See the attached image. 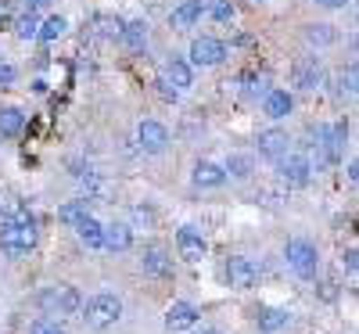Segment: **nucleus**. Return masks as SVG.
I'll return each mask as SVG.
<instances>
[{"label":"nucleus","instance_id":"f257e3e1","mask_svg":"<svg viewBox=\"0 0 359 334\" xmlns=\"http://www.w3.org/2000/svg\"><path fill=\"white\" fill-rule=\"evenodd\" d=\"M40 241V230H36V216L29 208L15 212V216L0 227V252H4L8 259H22L36 248Z\"/></svg>","mask_w":359,"mask_h":334},{"label":"nucleus","instance_id":"f03ea898","mask_svg":"<svg viewBox=\"0 0 359 334\" xmlns=\"http://www.w3.org/2000/svg\"><path fill=\"white\" fill-rule=\"evenodd\" d=\"M79 313H83V323L90 330H104V327H111L118 316H123V298L111 295V291H97V295H90L83 302Z\"/></svg>","mask_w":359,"mask_h":334},{"label":"nucleus","instance_id":"7ed1b4c3","mask_svg":"<svg viewBox=\"0 0 359 334\" xmlns=\"http://www.w3.org/2000/svg\"><path fill=\"white\" fill-rule=\"evenodd\" d=\"M36 306H40L47 316H72V313H79L83 298H79V291L69 288V284H50V288H43V291L36 295Z\"/></svg>","mask_w":359,"mask_h":334},{"label":"nucleus","instance_id":"20e7f679","mask_svg":"<svg viewBox=\"0 0 359 334\" xmlns=\"http://www.w3.org/2000/svg\"><path fill=\"white\" fill-rule=\"evenodd\" d=\"M284 259L294 269V277H302V281H313L316 269H320V252H316L313 241H306V237H291L287 248H284Z\"/></svg>","mask_w":359,"mask_h":334},{"label":"nucleus","instance_id":"39448f33","mask_svg":"<svg viewBox=\"0 0 359 334\" xmlns=\"http://www.w3.org/2000/svg\"><path fill=\"white\" fill-rule=\"evenodd\" d=\"M277 176L287 187H306L309 176H313V166H309L306 155H298V151H284V155L277 159Z\"/></svg>","mask_w":359,"mask_h":334},{"label":"nucleus","instance_id":"423d86ee","mask_svg":"<svg viewBox=\"0 0 359 334\" xmlns=\"http://www.w3.org/2000/svg\"><path fill=\"white\" fill-rule=\"evenodd\" d=\"M223 58H226V44H223V40L198 36V40L191 44V65L212 69V65H223Z\"/></svg>","mask_w":359,"mask_h":334},{"label":"nucleus","instance_id":"0eeeda50","mask_svg":"<svg viewBox=\"0 0 359 334\" xmlns=\"http://www.w3.org/2000/svg\"><path fill=\"white\" fill-rule=\"evenodd\" d=\"M226 281H230L233 291H248V288H255V281H259V269H255V262L245 259V255H230V259H226Z\"/></svg>","mask_w":359,"mask_h":334},{"label":"nucleus","instance_id":"6e6552de","mask_svg":"<svg viewBox=\"0 0 359 334\" xmlns=\"http://www.w3.org/2000/svg\"><path fill=\"white\" fill-rule=\"evenodd\" d=\"M137 140H140V147L147 151V155H162V151L169 147V130L162 123H155V119H144V123L137 126Z\"/></svg>","mask_w":359,"mask_h":334},{"label":"nucleus","instance_id":"1a4fd4ad","mask_svg":"<svg viewBox=\"0 0 359 334\" xmlns=\"http://www.w3.org/2000/svg\"><path fill=\"white\" fill-rule=\"evenodd\" d=\"M176 248H180V259H187V262H201L205 252H208L205 237L194 227H180L176 230Z\"/></svg>","mask_w":359,"mask_h":334},{"label":"nucleus","instance_id":"9d476101","mask_svg":"<svg viewBox=\"0 0 359 334\" xmlns=\"http://www.w3.org/2000/svg\"><path fill=\"white\" fill-rule=\"evenodd\" d=\"M140 266H144L147 277H158V281L172 277V259H169V252L162 245H147L144 255H140Z\"/></svg>","mask_w":359,"mask_h":334},{"label":"nucleus","instance_id":"9b49d317","mask_svg":"<svg viewBox=\"0 0 359 334\" xmlns=\"http://www.w3.org/2000/svg\"><path fill=\"white\" fill-rule=\"evenodd\" d=\"M291 79L298 90H316L323 83V65H320V58H298L294 69H291Z\"/></svg>","mask_w":359,"mask_h":334},{"label":"nucleus","instance_id":"f8f14e48","mask_svg":"<svg viewBox=\"0 0 359 334\" xmlns=\"http://www.w3.org/2000/svg\"><path fill=\"white\" fill-rule=\"evenodd\" d=\"M194 323H198V306H191V302H172L165 313V330L180 334V330H191Z\"/></svg>","mask_w":359,"mask_h":334},{"label":"nucleus","instance_id":"ddd939ff","mask_svg":"<svg viewBox=\"0 0 359 334\" xmlns=\"http://www.w3.org/2000/svg\"><path fill=\"white\" fill-rule=\"evenodd\" d=\"M287 144H291L287 130H280V126L262 130V133H259V155H262V159H269V162H277V159L284 155V151H287Z\"/></svg>","mask_w":359,"mask_h":334},{"label":"nucleus","instance_id":"4468645a","mask_svg":"<svg viewBox=\"0 0 359 334\" xmlns=\"http://www.w3.org/2000/svg\"><path fill=\"white\" fill-rule=\"evenodd\" d=\"M133 245V230L126 227V223H108L104 230H101V248H108V252H126Z\"/></svg>","mask_w":359,"mask_h":334},{"label":"nucleus","instance_id":"2eb2a0df","mask_svg":"<svg viewBox=\"0 0 359 334\" xmlns=\"http://www.w3.org/2000/svg\"><path fill=\"white\" fill-rule=\"evenodd\" d=\"M165 79H169L176 90H191V86H194V69H191V62H184V58H169Z\"/></svg>","mask_w":359,"mask_h":334},{"label":"nucleus","instance_id":"dca6fc26","mask_svg":"<svg viewBox=\"0 0 359 334\" xmlns=\"http://www.w3.org/2000/svg\"><path fill=\"white\" fill-rule=\"evenodd\" d=\"M291 108H294V98L287 94V90H269V94L262 98V112L269 119H284V115H291Z\"/></svg>","mask_w":359,"mask_h":334},{"label":"nucleus","instance_id":"f3484780","mask_svg":"<svg viewBox=\"0 0 359 334\" xmlns=\"http://www.w3.org/2000/svg\"><path fill=\"white\" fill-rule=\"evenodd\" d=\"M191 180H194V187H223L226 184V173L216 162H198Z\"/></svg>","mask_w":359,"mask_h":334},{"label":"nucleus","instance_id":"a211bd4d","mask_svg":"<svg viewBox=\"0 0 359 334\" xmlns=\"http://www.w3.org/2000/svg\"><path fill=\"white\" fill-rule=\"evenodd\" d=\"M201 15H205L201 0H184V4H180V8L169 15V25H172V29H191Z\"/></svg>","mask_w":359,"mask_h":334},{"label":"nucleus","instance_id":"6ab92c4d","mask_svg":"<svg viewBox=\"0 0 359 334\" xmlns=\"http://www.w3.org/2000/svg\"><path fill=\"white\" fill-rule=\"evenodd\" d=\"M22 130H25V112H22V108H15V105L0 108V137L15 140Z\"/></svg>","mask_w":359,"mask_h":334},{"label":"nucleus","instance_id":"aec40b11","mask_svg":"<svg viewBox=\"0 0 359 334\" xmlns=\"http://www.w3.org/2000/svg\"><path fill=\"white\" fill-rule=\"evenodd\" d=\"M72 227H76V234H79V241H83L86 248H101V230H104V227L90 216V212H86V216H79Z\"/></svg>","mask_w":359,"mask_h":334},{"label":"nucleus","instance_id":"412c9836","mask_svg":"<svg viewBox=\"0 0 359 334\" xmlns=\"http://www.w3.org/2000/svg\"><path fill=\"white\" fill-rule=\"evenodd\" d=\"M287 320H291V313L287 309H277V306L259 309V316H255V323H259L262 334H277L280 327H287Z\"/></svg>","mask_w":359,"mask_h":334},{"label":"nucleus","instance_id":"4be33fe9","mask_svg":"<svg viewBox=\"0 0 359 334\" xmlns=\"http://www.w3.org/2000/svg\"><path fill=\"white\" fill-rule=\"evenodd\" d=\"M118 40H123L130 51H144L147 44V22H123V29H118Z\"/></svg>","mask_w":359,"mask_h":334},{"label":"nucleus","instance_id":"5701e85b","mask_svg":"<svg viewBox=\"0 0 359 334\" xmlns=\"http://www.w3.org/2000/svg\"><path fill=\"white\" fill-rule=\"evenodd\" d=\"M40 33V15L33 11V8H25L18 18H15V36L18 40H33Z\"/></svg>","mask_w":359,"mask_h":334},{"label":"nucleus","instance_id":"b1692460","mask_svg":"<svg viewBox=\"0 0 359 334\" xmlns=\"http://www.w3.org/2000/svg\"><path fill=\"white\" fill-rule=\"evenodd\" d=\"M306 40H309L313 47H331V44H338V29H334V25H327V22H320V25H306Z\"/></svg>","mask_w":359,"mask_h":334},{"label":"nucleus","instance_id":"393cba45","mask_svg":"<svg viewBox=\"0 0 359 334\" xmlns=\"http://www.w3.org/2000/svg\"><path fill=\"white\" fill-rule=\"evenodd\" d=\"M65 29H69V18L50 15V18H43V22H40V33H36V36H40L43 44H54L57 36H65Z\"/></svg>","mask_w":359,"mask_h":334},{"label":"nucleus","instance_id":"a878e982","mask_svg":"<svg viewBox=\"0 0 359 334\" xmlns=\"http://www.w3.org/2000/svg\"><path fill=\"white\" fill-rule=\"evenodd\" d=\"M252 169H255L252 155H230V159H226V166H223V173H230L233 180H248V176H252Z\"/></svg>","mask_w":359,"mask_h":334},{"label":"nucleus","instance_id":"bb28decb","mask_svg":"<svg viewBox=\"0 0 359 334\" xmlns=\"http://www.w3.org/2000/svg\"><path fill=\"white\" fill-rule=\"evenodd\" d=\"M237 83H241V90H245V94H248V98H266V94H269V90H273V86H269V83H266V76H255V72H248V76H241V79H237Z\"/></svg>","mask_w":359,"mask_h":334},{"label":"nucleus","instance_id":"cd10ccee","mask_svg":"<svg viewBox=\"0 0 359 334\" xmlns=\"http://www.w3.org/2000/svg\"><path fill=\"white\" fill-rule=\"evenodd\" d=\"M94 29H101V36H104V40H111V36H118V29H123V18L97 15V18H94Z\"/></svg>","mask_w":359,"mask_h":334},{"label":"nucleus","instance_id":"c85d7f7f","mask_svg":"<svg viewBox=\"0 0 359 334\" xmlns=\"http://www.w3.org/2000/svg\"><path fill=\"white\" fill-rule=\"evenodd\" d=\"M79 216H86V201H69V205H62V208H57V220H62V223H76Z\"/></svg>","mask_w":359,"mask_h":334},{"label":"nucleus","instance_id":"c756f323","mask_svg":"<svg viewBox=\"0 0 359 334\" xmlns=\"http://www.w3.org/2000/svg\"><path fill=\"white\" fill-rule=\"evenodd\" d=\"M29 334H65L62 320H50V316H40L33 327H29Z\"/></svg>","mask_w":359,"mask_h":334},{"label":"nucleus","instance_id":"7c9ffc66","mask_svg":"<svg viewBox=\"0 0 359 334\" xmlns=\"http://www.w3.org/2000/svg\"><path fill=\"white\" fill-rule=\"evenodd\" d=\"M338 83H341L338 98H352V94H355V65H348V69L338 76Z\"/></svg>","mask_w":359,"mask_h":334},{"label":"nucleus","instance_id":"2f4dec72","mask_svg":"<svg viewBox=\"0 0 359 334\" xmlns=\"http://www.w3.org/2000/svg\"><path fill=\"white\" fill-rule=\"evenodd\" d=\"M208 11H212L216 22H233V4H230V0H212V8H208Z\"/></svg>","mask_w":359,"mask_h":334},{"label":"nucleus","instance_id":"473e14b6","mask_svg":"<svg viewBox=\"0 0 359 334\" xmlns=\"http://www.w3.org/2000/svg\"><path fill=\"white\" fill-rule=\"evenodd\" d=\"M158 90H162V98H165V101H176V98H180V90H176V86H172L165 76L158 79Z\"/></svg>","mask_w":359,"mask_h":334},{"label":"nucleus","instance_id":"72a5a7b5","mask_svg":"<svg viewBox=\"0 0 359 334\" xmlns=\"http://www.w3.org/2000/svg\"><path fill=\"white\" fill-rule=\"evenodd\" d=\"M341 269H345V273H355V248H348V252L341 255Z\"/></svg>","mask_w":359,"mask_h":334},{"label":"nucleus","instance_id":"f704fd0d","mask_svg":"<svg viewBox=\"0 0 359 334\" xmlns=\"http://www.w3.org/2000/svg\"><path fill=\"white\" fill-rule=\"evenodd\" d=\"M8 83H15V69L11 65H0V86H8Z\"/></svg>","mask_w":359,"mask_h":334},{"label":"nucleus","instance_id":"c9c22d12","mask_svg":"<svg viewBox=\"0 0 359 334\" xmlns=\"http://www.w3.org/2000/svg\"><path fill=\"white\" fill-rule=\"evenodd\" d=\"M313 4H320V8H331V11H334V8H345L348 0H313Z\"/></svg>","mask_w":359,"mask_h":334},{"label":"nucleus","instance_id":"e433bc0d","mask_svg":"<svg viewBox=\"0 0 359 334\" xmlns=\"http://www.w3.org/2000/svg\"><path fill=\"white\" fill-rule=\"evenodd\" d=\"M25 4L33 8V11H40V8H47V4H50V0H25Z\"/></svg>","mask_w":359,"mask_h":334},{"label":"nucleus","instance_id":"4c0bfd02","mask_svg":"<svg viewBox=\"0 0 359 334\" xmlns=\"http://www.w3.org/2000/svg\"><path fill=\"white\" fill-rule=\"evenodd\" d=\"M198 334H223V330H216V327H201Z\"/></svg>","mask_w":359,"mask_h":334},{"label":"nucleus","instance_id":"58836bf2","mask_svg":"<svg viewBox=\"0 0 359 334\" xmlns=\"http://www.w3.org/2000/svg\"><path fill=\"white\" fill-rule=\"evenodd\" d=\"M0 18H8V4H0Z\"/></svg>","mask_w":359,"mask_h":334},{"label":"nucleus","instance_id":"ea45409f","mask_svg":"<svg viewBox=\"0 0 359 334\" xmlns=\"http://www.w3.org/2000/svg\"><path fill=\"white\" fill-rule=\"evenodd\" d=\"M252 4H259V0H252Z\"/></svg>","mask_w":359,"mask_h":334}]
</instances>
